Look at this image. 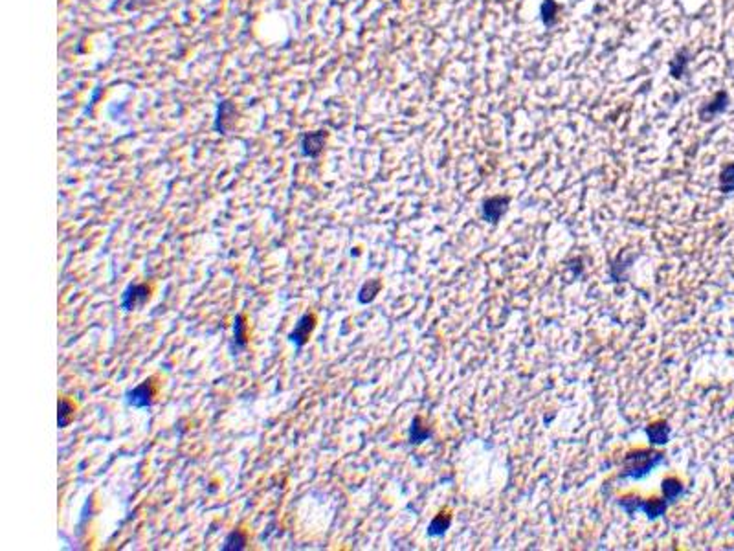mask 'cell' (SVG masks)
Returning <instances> with one entry per match:
<instances>
[{
  "instance_id": "obj_3",
  "label": "cell",
  "mask_w": 734,
  "mask_h": 551,
  "mask_svg": "<svg viewBox=\"0 0 734 551\" xmlns=\"http://www.w3.org/2000/svg\"><path fill=\"white\" fill-rule=\"evenodd\" d=\"M154 395H157L154 384H152V381L149 379V381H144L141 384H138L136 388L125 392L124 399L125 405L129 406V408L146 410V408H151V406L154 405Z\"/></svg>"
},
{
  "instance_id": "obj_18",
  "label": "cell",
  "mask_w": 734,
  "mask_h": 551,
  "mask_svg": "<svg viewBox=\"0 0 734 551\" xmlns=\"http://www.w3.org/2000/svg\"><path fill=\"white\" fill-rule=\"evenodd\" d=\"M555 13H556V4L553 2V0H547L544 4V21L545 24H553L555 23Z\"/></svg>"
},
{
  "instance_id": "obj_9",
  "label": "cell",
  "mask_w": 734,
  "mask_h": 551,
  "mask_svg": "<svg viewBox=\"0 0 734 551\" xmlns=\"http://www.w3.org/2000/svg\"><path fill=\"white\" fill-rule=\"evenodd\" d=\"M323 146H325V135H323L321 131L320 133H307V135H303L301 144H299L303 157L307 158L320 157L321 151H323Z\"/></svg>"
},
{
  "instance_id": "obj_11",
  "label": "cell",
  "mask_w": 734,
  "mask_h": 551,
  "mask_svg": "<svg viewBox=\"0 0 734 551\" xmlns=\"http://www.w3.org/2000/svg\"><path fill=\"white\" fill-rule=\"evenodd\" d=\"M248 546V535L242 529H233L226 535L225 544L220 546L222 551H244Z\"/></svg>"
},
{
  "instance_id": "obj_6",
  "label": "cell",
  "mask_w": 734,
  "mask_h": 551,
  "mask_svg": "<svg viewBox=\"0 0 734 551\" xmlns=\"http://www.w3.org/2000/svg\"><path fill=\"white\" fill-rule=\"evenodd\" d=\"M509 203H510V199L509 197H503V195H496V197H490L487 199L485 203H483V219L487 221V223H492V225H498V221L503 217V214L507 212V208H509Z\"/></svg>"
},
{
  "instance_id": "obj_2",
  "label": "cell",
  "mask_w": 734,
  "mask_h": 551,
  "mask_svg": "<svg viewBox=\"0 0 734 551\" xmlns=\"http://www.w3.org/2000/svg\"><path fill=\"white\" fill-rule=\"evenodd\" d=\"M617 504L628 515H635V513L643 511L650 520L663 517L667 513L668 506H670V502L667 498H663V500H641L637 496H624Z\"/></svg>"
},
{
  "instance_id": "obj_16",
  "label": "cell",
  "mask_w": 734,
  "mask_h": 551,
  "mask_svg": "<svg viewBox=\"0 0 734 551\" xmlns=\"http://www.w3.org/2000/svg\"><path fill=\"white\" fill-rule=\"evenodd\" d=\"M720 192L723 195L734 192V162L727 164L720 173Z\"/></svg>"
},
{
  "instance_id": "obj_7",
  "label": "cell",
  "mask_w": 734,
  "mask_h": 551,
  "mask_svg": "<svg viewBox=\"0 0 734 551\" xmlns=\"http://www.w3.org/2000/svg\"><path fill=\"white\" fill-rule=\"evenodd\" d=\"M248 348V324L246 316L237 315L233 318V338H231V355H239Z\"/></svg>"
},
{
  "instance_id": "obj_15",
  "label": "cell",
  "mask_w": 734,
  "mask_h": 551,
  "mask_svg": "<svg viewBox=\"0 0 734 551\" xmlns=\"http://www.w3.org/2000/svg\"><path fill=\"white\" fill-rule=\"evenodd\" d=\"M661 487H663V495H665V498H667L670 504H674V502L678 500L679 496L685 495L683 484H681L678 478H665L663 480Z\"/></svg>"
},
{
  "instance_id": "obj_13",
  "label": "cell",
  "mask_w": 734,
  "mask_h": 551,
  "mask_svg": "<svg viewBox=\"0 0 734 551\" xmlns=\"http://www.w3.org/2000/svg\"><path fill=\"white\" fill-rule=\"evenodd\" d=\"M450 526H452V517H450L448 513H439L437 517L433 518L430 526H428V535H430L432 539H439V537H443V535L448 531Z\"/></svg>"
},
{
  "instance_id": "obj_5",
  "label": "cell",
  "mask_w": 734,
  "mask_h": 551,
  "mask_svg": "<svg viewBox=\"0 0 734 551\" xmlns=\"http://www.w3.org/2000/svg\"><path fill=\"white\" fill-rule=\"evenodd\" d=\"M314 327H316V316L312 313H305V315L299 316V320L296 322V326L288 335V342L294 344L296 349H303L307 346L308 338L312 335Z\"/></svg>"
},
{
  "instance_id": "obj_14",
  "label": "cell",
  "mask_w": 734,
  "mask_h": 551,
  "mask_svg": "<svg viewBox=\"0 0 734 551\" xmlns=\"http://www.w3.org/2000/svg\"><path fill=\"white\" fill-rule=\"evenodd\" d=\"M382 282L380 280H367L358 291V304L367 305L376 298V294L380 293Z\"/></svg>"
},
{
  "instance_id": "obj_8",
  "label": "cell",
  "mask_w": 734,
  "mask_h": 551,
  "mask_svg": "<svg viewBox=\"0 0 734 551\" xmlns=\"http://www.w3.org/2000/svg\"><path fill=\"white\" fill-rule=\"evenodd\" d=\"M727 107H729V94L727 92H723V90H720L716 96L712 98L711 102L705 103V105L700 109V118L709 122V120L716 118V116L725 113Z\"/></svg>"
},
{
  "instance_id": "obj_12",
  "label": "cell",
  "mask_w": 734,
  "mask_h": 551,
  "mask_svg": "<svg viewBox=\"0 0 734 551\" xmlns=\"http://www.w3.org/2000/svg\"><path fill=\"white\" fill-rule=\"evenodd\" d=\"M430 436H432V430H430V427H426V423L422 421V417H413L411 427H409V443L421 445L422 441H426Z\"/></svg>"
},
{
  "instance_id": "obj_17",
  "label": "cell",
  "mask_w": 734,
  "mask_h": 551,
  "mask_svg": "<svg viewBox=\"0 0 734 551\" xmlns=\"http://www.w3.org/2000/svg\"><path fill=\"white\" fill-rule=\"evenodd\" d=\"M73 419V405L68 399L59 401V412H57V425L59 428H67Z\"/></svg>"
},
{
  "instance_id": "obj_1",
  "label": "cell",
  "mask_w": 734,
  "mask_h": 551,
  "mask_svg": "<svg viewBox=\"0 0 734 551\" xmlns=\"http://www.w3.org/2000/svg\"><path fill=\"white\" fill-rule=\"evenodd\" d=\"M665 463V454L654 450H632L622 460L621 480H643Z\"/></svg>"
},
{
  "instance_id": "obj_4",
  "label": "cell",
  "mask_w": 734,
  "mask_h": 551,
  "mask_svg": "<svg viewBox=\"0 0 734 551\" xmlns=\"http://www.w3.org/2000/svg\"><path fill=\"white\" fill-rule=\"evenodd\" d=\"M151 298V287L147 283H130L122 294V309L125 313L141 309Z\"/></svg>"
},
{
  "instance_id": "obj_10",
  "label": "cell",
  "mask_w": 734,
  "mask_h": 551,
  "mask_svg": "<svg viewBox=\"0 0 734 551\" xmlns=\"http://www.w3.org/2000/svg\"><path fill=\"white\" fill-rule=\"evenodd\" d=\"M645 432L652 445H667L668 439H670V434H672V428H670L668 423L657 421L648 425L645 428Z\"/></svg>"
},
{
  "instance_id": "obj_19",
  "label": "cell",
  "mask_w": 734,
  "mask_h": 551,
  "mask_svg": "<svg viewBox=\"0 0 734 551\" xmlns=\"http://www.w3.org/2000/svg\"><path fill=\"white\" fill-rule=\"evenodd\" d=\"M687 63H689V59H687V57H685L683 54H681V56H678V59H676V63H674V67H672V74L676 76V78H679V76H683Z\"/></svg>"
}]
</instances>
